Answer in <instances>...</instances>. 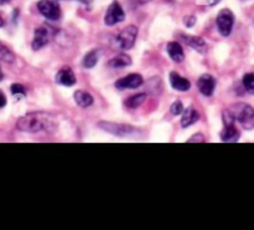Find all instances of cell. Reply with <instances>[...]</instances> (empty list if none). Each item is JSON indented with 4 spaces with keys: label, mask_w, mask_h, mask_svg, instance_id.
<instances>
[{
    "label": "cell",
    "mask_w": 254,
    "mask_h": 230,
    "mask_svg": "<svg viewBox=\"0 0 254 230\" xmlns=\"http://www.w3.org/2000/svg\"><path fill=\"white\" fill-rule=\"evenodd\" d=\"M51 35L52 30L50 28H46V26H40V28L36 29L33 40V49L38 50L49 44Z\"/></svg>",
    "instance_id": "cell-9"
},
{
    "label": "cell",
    "mask_w": 254,
    "mask_h": 230,
    "mask_svg": "<svg viewBox=\"0 0 254 230\" xmlns=\"http://www.w3.org/2000/svg\"><path fill=\"white\" fill-rule=\"evenodd\" d=\"M98 127L103 129V131L108 132V133H112L114 134V136H118V137H127V136L137 133V129H135L134 127L129 126V125H123V124L99 122Z\"/></svg>",
    "instance_id": "cell-4"
},
{
    "label": "cell",
    "mask_w": 254,
    "mask_h": 230,
    "mask_svg": "<svg viewBox=\"0 0 254 230\" xmlns=\"http://www.w3.org/2000/svg\"><path fill=\"white\" fill-rule=\"evenodd\" d=\"M222 142L235 143L239 140V132L236 128L235 124L224 125V129L221 132Z\"/></svg>",
    "instance_id": "cell-14"
},
{
    "label": "cell",
    "mask_w": 254,
    "mask_h": 230,
    "mask_svg": "<svg viewBox=\"0 0 254 230\" xmlns=\"http://www.w3.org/2000/svg\"><path fill=\"white\" fill-rule=\"evenodd\" d=\"M197 87H199L200 92L205 96H212V93L216 88V79L212 75H202L197 81Z\"/></svg>",
    "instance_id": "cell-10"
},
{
    "label": "cell",
    "mask_w": 254,
    "mask_h": 230,
    "mask_svg": "<svg viewBox=\"0 0 254 230\" xmlns=\"http://www.w3.org/2000/svg\"><path fill=\"white\" fill-rule=\"evenodd\" d=\"M189 143H194V142H205V138H203L202 134H196V136H194V137L190 138L189 141H187Z\"/></svg>",
    "instance_id": "cell-25"
},
{
    "label": "cell",
    "mask_w": 254,
    "mask_h": 230,
    "mask_svg": "<svg viewBox=\"0 0 254 230\" xmlns=\"http://www.w3.org/2000/svg\"><path fill=\"white\" fill-rule=\"evenodd\" d=\"M170 84L175 90L181 91V92H185V91H189L191 87V84L187 79L180 76L178 72H171L170 74Z\"/></svg>",
    "instance_id": "cell-13"
},
{
    "label": "cell",
    "mask_w": 254,
    "mask_h": 230,
    "mask_svg": "<svg viewBox=\"0 0 254 230\" xmlns=\"http://www.w3.org/2000/svg\"><path fill=\"white\" fill-rule=\"evenodd\" d=\"M126 18L124 15V11L120 6V4L118 1H113L112 4L109 5V8L107 9V13H106V17H104V22L107 25H112L118 24V22H122Z\"/></svg>",
    "instance_id": "cell-7"
},
{
    "label": "cell",
    "mask_w": 254,
    "mask_h": 230,
    "mask_svg": "<svg viewBox=\"0 0 254 230\" xmlns=\"http://www.w3.org/2000/svg\"><path fill=\"white\" fill-rule=\"evenodd\" d=\"M146 100V95L145 93H138L135 96H131L129 99H127L124 101V105H126L128 108H131V110H134V108H138L142 104H144V101Z\"/></svg>",
    "instance_id": "cell-20"
},
{
    "label": "cell",
    "mask_w": 254,
    "mask_h": 230,
    "mask_svg": "<svg viewBox=\"0 0 254 230\" xmlns=\"http://www.w3.org/2000/svg\"><path fill=\"white\" fill-rule=\"evenodd\" d=\"M200 115L196 110H195L194 107H187L186 111L183 112L182 118H181V126L182 127H189L191 125L196 124L197 121H199Z\"/></svg>",
    "instance_id": "cell-16"
},
{
    "label": "cell",
    "mask_w": 254,
    "mask_h": 230,
    "mask_svg": "<svg viewBox=\"0 0 254 230\" xmlns=\"http://www.w3.org/2000/svg\"><path fill=\"white\" fill-rule=\"evenodd\" d=\"M170 111H171V113L174 116H179L180 113L183 112V106L182 104H181V101H175L174 104L171 105V107H170Z\"/></svg>",
    "instance_id": "cell-23"
},
{
    "label": "cell",
    "mask_w": 254,
    "mask_h": 230,
    "mask_svg": "<svg viewBox=\"0 0 254 230\" xmlns=\"http://www.w3.org/2000/svg\"><path fill=\"white\" fill-rule=\"evenodd\" d=\"M99 50L94 49L92 51H90L88 54H86L85 59H83V66H85L86 69H93L94 66L97 65L99 60Z\"/></svg>",
    "instance_id": "cell-19"
},
{
    "label": "cell",
    "mask_w": 254,
    "mask_h": 230,
    "mask_svg": "<svg viewBox=\"0 0 254 230\" xmlns=\"http://www.w3.org/2000/svg\"><path fill=\"white\" fill-rule=\"evenodd\" d=\"M49 124L47 121L40 117V115L31 113V115L21 117L17 124V128L22 132H29V133H37L47 129Z\"/></svg>",
    "instance_id": "cell-1"
},
{
    "label": "cell",
    "mask_w": 254,
    "mask_h": 230,
    "mask_svg": "<svg viewBox=\"0 0 254 230\" xmlns=\"http://www.w3.org/2000/svg\"><path fill=\"white\" fill-rule=\"evenodd\" d=\"M4 79V74L3 72H1V70H0V81H1V80Z\"/></svg>",
    "instance_id": "cell-30"
},
{
    "label": "cell",
    "mask_w": 254,
    "mask_h": 230,
    "mask_svg": "<svg viewBox=\"0 0 254 230\" xmlns=\"http://www.w3.org/2000/svg\"><path fill=\"white\" fill-rule=\"evenodd\" d=\"M216 24L219 34L222 36H228L232 33L233 24H235V14L230 9H222L217 15Z\"/></svg>",
    "instance_id": "cell-3"
},
{
    "label": "cell",
    "mask_w": 254,
    "mask_h": 230,
    "mask_svg": "<svg viewBox=\"0 0 254 230\" xmlns=\"http://www.w3.org/2000/svg\"><path fill=\"white\" fill-rule=\"evenodd\" d=\"M9 1H10V0H0V5H3V4L9 3Z\"/></svg>",
    "instance_id": "cell-28"
},
{
    "label": "cell",
    "mask_w": 254,
    "mask_h": 230,
    "mask_svg": "<svg viewBox=\"0 0 254 230\" xmlns=\"http://www.w3.org/2000/svg\"><path fill=\"white\" fill-rule=\"evenodd\" d=\"M166 51H167V54H169L170 58L172 59V61H175V63H182L183 59H185L182 46H181V45L176 42H169L166 46Z\"/></svg>",
    "instance_id": "cell-15"
},
{
    "label": "cell",
    "mask_w": 254,
    "mask_h": 230,
    "mask_svg": "<svg viewBox=\"0 0 254 230\" xmlns=\"http://www.w3.org/2000/svg\"><path fill=\"white\" fill-rule=\"evenodd\" d=\"M56 83L63 86H73L76 84V76L70 67H62L56 75Z\"/></svg>",
    "instance_id": "cell-11"
},
{
    "label": "cell",
    "mask_w": 254,
    "mask_h": 230,
    "mask_svg": "<svg viewBox=\"0 0 254 230\" xmlns=\"http://www.w3.org/2000/svg\"><path fill=\"white\" fill-rule=\"evenodd\" d=\"M74 101H76L78 106L87 108V107H90L93 104V97L92 95L85 92V91H76L74 92Z\"/></svg>",
    "instance_id": "cell-17"
},
{
    "label": "cell",
    "mask_w": 254,
    "mask_h": 230,
    "mask_svg": "<svg viewBox=\"0 0 254 230\" xmlns=\"http://www.w3.org/2000/svg\"><path fill=\"white\" fill-rule=\"evenodd\" d=\"M242 83H243V86L244 88H246L247 92L254 95V74L249 72V74L244 75Z\"/></svg>",
    "instance_id": "cell-21"
},
{
    "label": "cell",
    "mask_w": 254,
    "mask_h": 230,
    "mask_svg": "<svg viewBox=\"0 0 254 230\" xmlns=\"http://www.w3.org/2000/svg\"><path fill=\"white\" fill-rule=\"evenodd\" d=\"M3 25H4V20H3V18L0 17V28H1Z\"/></svg>",
    "instance_id": "cell-29"
},
{
    "label": "cell",
    "mask_w": 254,
    "mask_h": 230,
    "mask_svg": "<svg viewBox=\"0 0 254 230\" xmlns=\"http://www.w3.org/2000/svg\"><path fill=\"white\" fill-rule=\"evenodd\" d=\"M10 91L13 95H22V96L26 95V88H25L22 85H20V84H14V85H11Z\"/></svg>",
    "instance_id": "cell-24"
},
{
    "label": "cell",
    "mask_w": 254,
    "mask_h": 230,
    "mask_svg": "<svg viewBox=\"0 0 254 230\" xmlns=\"http://www.w3.org/2000/svg\"><path fill=\"white\" fill-rule=\"evenodd\" d=\"M228 111L233 116L235 121H238L239 124L244 125V126H248V125H251V122L254 121V108L249 106L248 104L239 102V104L231 106Z\"/></svg>",
    "instance_id": "cell-2"
},
{
    "label": "cell",
    "mask_w": 254,
    "mask_h": 230,
    "mask_svg": "<svg viewBox=\"0 0 254 230\" xmlns=\"http://www.w3.org/2000/svg\"><path fill=\"white\" fill-rule=\"evenodd\" d=\"M138 35V29L134 25H129L126 29L120 31V34L118 35L117 42L119 44V46L124 50H129L134 46L135 40H137Z\"/></svg>",
    "instance_id": "cell-5"
},
{
    "label": "cell",
    "mask_w": 254,
    "mask_h": 230,
    "mask_svg": "<svg viewBox=\"0 0 254 230\" xmlns=\"http://www.w3.org/2000/svg\"><path fill=\"white\" fill-rule=\"evenodd\" d=\"M131 63L130 58L128 55H124V54H120V55L115 56L112 60L108 63V65L112 67V69H122V67H126Z\"/></svg>",
    "instance_id": "cell-18"
},
{
    "label": "cell",
    "mask_w": 254,
    "mask_h": 230,
    "mask_svg": "<svg viewBox=\"0 0 254 230\" xmlns=\"http://www.w3.org/2000/svg\"><path fill=\"white\" fill-rule=\"evenodd\" d=\"M144 80L139 74H130L126 77H122L115 83L118 90H127V88H137L143 85Z\"/></svg>",
    "instance_id": "cell-8"
},
{
    "label": "cell",
    "mask_w": 254,
    "mask_h": 230,
    "mask_svg": "<svg viewBox=\"0 0 254 230\" xmlns=\"http://www.w3.org/2000/svg\"><path fill=\"white\" fill-rule=\"evenodd\" d=\"M38 11L50 20H58L61 17L60 6L52 0H40L37 3Z\"/></svg>",
    "instance_id": "cell-6"
},
{
    "label": "cell",
    "mask_w": 254,
    "mask_h": 230,
    "mask_svg": "<svg viewBox=\"0 0 254 230\" xmlns=\"http://www.w3.org/2000/svg\"><path fill=\"white\" fill-rule=\"evenodd\" d=\"M181 39L186 45L191 46L192 49L197 50L200 52H206L207 50V45H206L205 40L202 38H199V36H191V35H183L181 34Z\"/></svg>",
    "instance_id": "cell-12"
},
{
    "label": "cell",
    "mask_w": 254,
    "mask_h": 230,
    "mask_svg": "<svg viewBox=\"0 0 254 230\" xmlns=\"http://www.w3.org/2000/svg\"><path fill=\"white\" fill-rule=\"evenodd\" d=\"M183 22H185L186 26H192V25L196 22V19H195L194 17H187V18H185Z\"/></svg>",
    "instance_id": "cell-26"
},
{
    "label": "cell",
    "mask_w": 254,
    "mask_h": 230,
    "mask_svg": "<svg viewBox=\"0 0 254 230\" xmlns=\"http://www.w3.org/2000/svg\"><path fill=\"white\" fill-rule=\"evenodd\" d=\"M15 59L14 54L5 46L0 42V60L5 61V63H13Z\"/></svg>",
    "instance_id": "cell-22"
},
{
    "label": "cell",
    "mask_w": 254,
    "mask_h": 230,
    "mask_svg": "<svg viewBox=\"0 0 254 230\" xmlns=\"http://www.w3.org/2000/svg\"><path fill=\"white\" fill-rule=\"evenodd\" d=\"M6 106V96L4 95V92L0 90V108Z\"/></svg>",
    "instance_id": "cell-27"
}]
</instances>
